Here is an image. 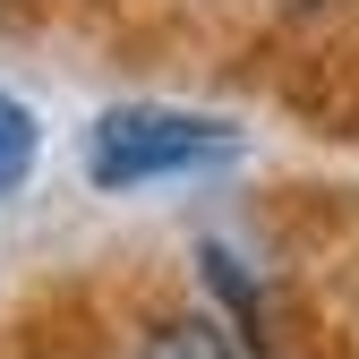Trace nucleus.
I'll use <instances>...</instances> for the list:
<instances>
[{
    "label": "nucleus",
    "instance_id": "f257e3e1",
    "mask_svg": "<svg viewBox=\"0 0 359 359\" xmlns=\"http://www.w3.org/2000/svg\"><path fill=\"white\" fill-rule=\"evenodd\" d=\"M248 154V137L214 111H180V103H120L86 128V180L103 197H137V189H171V180H205L231 171Z\"/></svg>",
    "mask_w": 359,
    "mask_h": 359
},
{
    "label": "nucleus",
    "instance_id": "f03ea898",
    "mask_svg": "<svg viewBox=\"0 0 359 359\" xmlns=\"http://www.w3.org/2000/svg\"><path fill=\"white\" fill-rule=\"evenodd\" d=\"M137 359H240V342L222 334L214 317H163V325L137 342Z\"/></svg>",
    "mask_w": 359,
    "mask_h": 359
},
{
    "label": "nucleus",
    "instance_id": "7ed1b4c3",
    "mask_svg": "<svg viewBox=\"0 0 359 359\" xmlns=\"http://www.w3.org/2000/svg\"><path fill=\"white\" fill-rule=\"evenodd\" d=\"M26 171H34V111L0 86V197H18Z\"/></svg>",
    "mask_w": 359,
    "mask_h": 359
},
{
    "label": "nucleus",
    "instance_id": "20e7f679",
    "mask_svg": "<svg viewBox=\"0 0 359 359\" xmlns=\"http://www.w3.org/2000/svg\"><path fill=\"white\" fill-rule=\"evenodd\" d=\"M291 9H317V0H291Z\"/></svg>",
    "mask_w": 359,
    "mask_h": 359
}]
</instances>
